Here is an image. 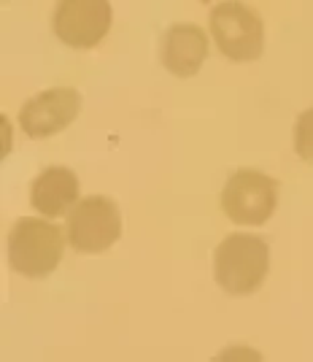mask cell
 <instances>
[{"instance_id":"6da1fadb","label":"cell","mask_w":313,"mask_h":362,"mask_svg":"<svg viewBox=\"0 0 313 362\" xmlns=\"http://www.w3.org/2000/svg\"><path fill=\"white\" fill-rule=\"evenodd\" d=\"M270 271V249L265 238L252 233L227 235L213 252V279L227 295H252L265 284Z\"/></svg>"},{"instance_id":"7a4b0ae2","label":"cell","mask_w":313,"mask_h":362,"mask_svg":"<svg viewBox=\"0 0 313 362\" xmlns=\"http://www.w3.org/2000/svg\"><path fill=\"white\" fill-rule=\"evenodd\" d=\"M65 235L57 225L22 216L8 230V265L25 279H46L60 265Z\"/></svg>"},{"instance_id":"3957f363","label":"cell","mask_w":313,"mask_h":362,"mask_svg":"<svg viewBox=\"0 0 313 362\" xmlns=\"http://www.w3.org/2000/svg\"><path fill=\"white\" fill-rule=\"evenodd\" d=\"M211 38L227 60L252 62L265 52V25L259 14L238 0L216 3L208 14Z\"/></svg>"},{"instance_id":"277c9868","label":"cell","mask_w":313,"mask_h":362,"mask_svg":"<svg viewBox=\"0 0 313 362\" xmlns=\"http://www.w3.org/2000/svg\"><path fill=\"white\" fill-rule=\"evenodd\" d=\"M122 235L119 206L105 195L78 200L68 216V243L78 255H103Z\"/></svg>"},{"instance_id":"5b68a950","label":"cell","mask_w":313,"mask_h":362,"mask_svg":"<svg viewBox=\"0 0 313 362\" xmlns=\"http://www.w3.org/2000/svg\"><path fill=\"white\" fill-rule=\"evenodd\" d=\"M278 206V181L259 170H235L222 189V209L230 222L265 225Z\"/></svg>"},{"instance_id":"8992f818","label":"cell","mask_w":313,"mask_h":362,"mask_svg":"<svg viewBox=\"0 0 313 362\" xmlns=\"http://www.w3.org/2000/svg\"><path fill=\"white\" fill-rule=\"evenodd\" d=\"M111 19L108 0H57L52 28L71 49H95L111 30Z\"/></svg>"},{"instance_id":"52a82bcc","label":"cell","mask_w":313,"mask_h":362,"mask_svg":"<svg viewBox=\"0 0 313 362\" xmlns=\"http://www.w3.org/2000/svg\"><path fill=\"white\" fill-rule=\"evenodd\" d=\"M81 111V95L73 87H54L33 95L22 106L19 127L30 138H52L71 127Z\"/></svg>"},{"instance_id":"ba28073f","label":"cell","mask_w":313,"mask_h":362,"mask_svg":"<svg viewBox=\"0 0 313 362\" xmlns=\"http://www.w3.org/2000/svg\"><path fill=\"white\" fill-rule=\"evenodd\" d=\"M206 57H208V35L203 28L181 22L165 30L163 44H160V60L167 74L189 78L200 74Z\"/></svg>"},{"instance_id":"9c48e42d","label":"cell","mask_w":313,"mask_h":362,"mask_svg":"<svg viewBox=\"0 0 313 362\" xmlns=\"http://www.w3.org/2000/svg\"><path fill=\"white\" fill-rule=\"evenodd\" d=\"M30 203L33 209L46 216V219H57L73 209L78 203V179L71 168L52 165L44 168L30 187Z\"/></svg>"},{"instance_id":"30bf717a","label":"cell","mask_w":313,"mask_h":362,"mask_svg":"<svg viewBox=\"0 0 313 362\" xmlns=\"http://www.w3.org/2000/svg\"><path fill=\"white\" fill-rule=\"evenodd\" d=\"M295 151L300 160L313 165V108L302 111L295 122Z\"/></svg>"},{"instance_id":"8fae6325","label":"cell","mask_w":313,"mask_h":362,"mask_svg":"<svg viewBox=\"0 0 313 362\" xmlns=\"http://www.w3.org/2000/svg\"><path fill=\"white\" fill-rule=\"evenodd\" d=\"M203 3H213V0H203Z\"/></svg>"}]
</instances>
